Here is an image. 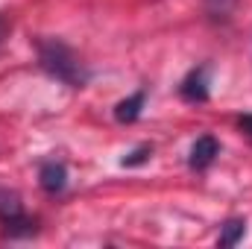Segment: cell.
Here are the masks:
<instances>
[{
    "label": "cell",
    "instance_id": "obj_8",
    "mask_svg": "<svg viewBox=\"0 0 252 249\" xmlns=\"http://www.w3.org/2000/svg\"><path fill=\"white\" fill-rule=\"evenodd\" d=\"M235 6H238V0H202V9L214 24H226L232 18Z\"/></svg>",
    "mask_w": 252,
    "mask_h": 249
},
{
    "label": "cell",
    "instance_id": "obj_6",
    "mask_svg": "<svg viewBox=\"0 0 252 249\" xmlns=\"http://www.w3.org/2000/svg\"><path fill=\"white\" fill-rule=\"evenodd\" d=\"M144 103H147V94H144V91H135L132 97H126V100H121V103L115 106V118H118L121 124H135V121L141 118Z\"/></svg>",
    "mask_w": 252,
    "mask_h": 249
},
{
    "label": "cell",
    "instance_id": "obj_5",
    "mask_svg": "<svg viewBox=\"0 0 252 249\" xmlns=\"http://www.w3.org/2000/svg\"><path fill=\"white\" fill-rule=\"evenodd\" d=\"M38 185L47 193H62L67 187V167L62 161H44L38 170Z\"/></svg>",
    "mask_w": 252,
    "mask_h": 249
},
{
    "label": "cell",
    "instance_id": "obj_10",
    "mask_svg": "<svg viewBox=\"0 0 252 249\" xmlns=\"http://www.w3.org/2000/svg\"><path fill=\"white\" fill-rule=\"evenodd\" d=\"M238 126H241V132H244V135H250V138H252V115L238 118Z\"/></svg>",
    "mask_w": 252,
    "mask_h": 249
},
{
    "label": "cell",
    "instance_id": "obj_2",
    "mask_svg": "<svg viewBox=\"0 0 252 249\" xmlns=\"http://www.w3.org/2000/svg\"><path fill=\"white\" fill-rule=\"evenodd\" d=\"M0 226L9 238H27L35 232V220L24 211L21 196L6 187H0Z\"/></svg>",
    "mask_w": 252,
    "mask_h": 249
},
{
    "label": "cell",
    "instance_id": "obj_9",
    "mask_svg": "<svg viewBox=\"0 0 252 249\" xmlns=\"http://www.w3.org/2000/svg\"><path fill=\"white\" fill-rule=\"evenodd\" d=\"M150 156H153V147H138V150H132L129 156H124L121 164H124V167H135V164H144Z\"/></svg>",
    "mask_w": 252,
    "mask_h": 249
},
{
    "label": "cell",
    "instance_id": "obj_7",
    "mask_svg": "<svg viewBox=\"0 0 252 249\" xmlns=\"http://www.w3.org/2000/svg\"><path fill=\"white\" fill-rule=\"evenodd\" d=\"M247 235V220L235 217V220H226L223 229H220V238H217V247H235L241 238Z\"/></svg>",
    "mask_w": 252,
    "mask_h": 249
},
{
    "label": "cell",
    "instance_id": "obj_4",
    "mask_svg": "<svg viewBox=\"0 0 252 249\" xmlns=\"http://www.w3.org/2000/svg\"><path fill=\"white\" fill-rule=\"evenodd\" d=\"M220 156V144H217V138H211V135H202V138H196L193 141V147H190V156H188V164L193 170H205V167H211L214 164V158Z\"/></svg>",
    "mask_w": 252,
    "mask_h": 249
},
{
    "label": "cell",
    "instance_id": "obj_11",
    "mask_svg": "<svg viewBox=\"0 0 252 249\" xmlns=\"http://www.w3.org/2000/svg\"><path fill=\"white\" fill-rule=\"evenodd\" d=\"M9 30H12V27H9V21H6V18L0 15V41H3L6 35H9Z\"/></svg>",
    "mask_w": 252,
    "mask_h": 249
},
{
    "label": "cell",
    "instance_id": "obj_3",
    "mask_svg": "<svg viewBox=\"0 0 252 249\" xmlns=\"http://www.w3.org/2000/svg\"><path fill=\"white\" fill-rule=\"evenodd\" d=\"M179 94H182V100H188V103H205V100H208V67H205V64H202V67H193L188 76L182 79Z\"/></svg>",
    "mask_w": 252,
    "mask_h": 249
},
{
    "label": "cell",
    "instance_id": "obj_1",
    "mask_svg": "<svg viewBox=\"0 0 252 249\" xmlns=\"http://www.w3.org/2000/svg\"><path fill=\"white\" fill-rule=\"evenodd\" d=\"M35 50H38L41 70L50 73L53 79H59V82L70 85V88H82L91 79V73L85 70V64L79 62V56L59 38H41L35 44Z\"/></svg>",
    "mask_w": 252,
    "mask_h": 249
}]
</instances>
